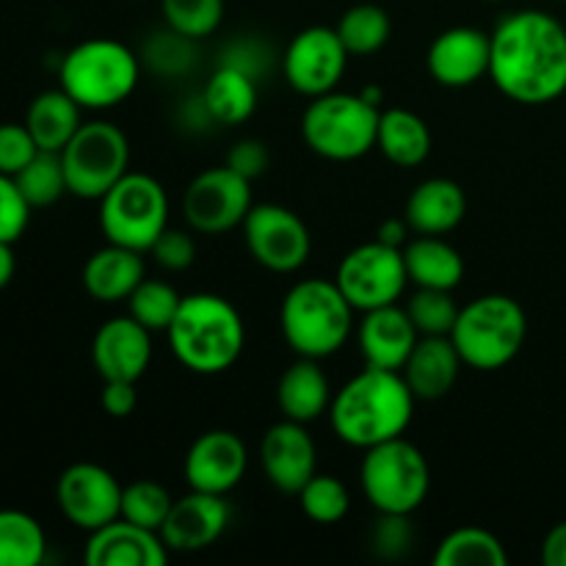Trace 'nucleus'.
I'll use <instances>...</instances> for the list:
<instances>
[{
    "instance_id": "nucleus-1",
    "label": "nucleus",
    "mask_w": 566,
    "mask_h": 566,
    "mask_svg": "<svg viewBox=\"0 0 566 566\" xmlns=\"http://www.w3.org/2000/svg\"><path fill=\"white\" fill-rule=\"evenodd\" d=\"M490 77L520 105H547L566 92V28L553 14L523 9L490 33Z\"/></svg>"
},
{
    "instance_id": "nucleus-2",
    "label": "nucleus",
    "mask_w": 566,
    "mask_h": 566,
    "mask_svg": "<svg viewBox=\"0 0 566 566\" xmlns=\"http://www.w3.org/2000/svg\"><path fill=\"white\" fill-rule=\"evenodd\" d=\"M415 392L401 370H359L332 396L329 420L346 446L368 451L379 442L403 437L415 415Z\"/></svg>"
},
{
    "instance_id": "nucleus-3",
    "label": "nucleus",
    "mask_w": 566,
    "mask_h": 566,
    "mask_svg": "<svg viewBox=\"0 0 566 566\" xmlns=\"http://www.w3.org/2000/svg\"><path fill=\"white\" fill-rule=\"evenodd\" d=\"M166 337L182 368L199 376H216L230 370L243 354L247 326L235 304L224 296L191 293L182 296Z\"/></svg>"
},
{
    "instance_id": "nucleus-4",
    "label": "nucleus",
    "mask_w": 566,
    "mask_h": 566,
    "mask_svg": "<svg viewBox=\"0 0 566 566\" xmlns=\"http://www.w3.org/2000/svg\"><path fill=\"white\" fill-rule=\"evenodd\" d=\"M282 335L298 357L324 359L352 337L354 307L337 282L302 280L287 291L280 310Z\"/></svg>"
},
{
    "instance_id": "nucleus-5",
    "label": "nucleus",
    "mask_w": 566,
    "mask_h": 566,
    "mask_svg": "<svg viewBox=\"0 0 566 566\" xmlns=\"http://www.w3.org/2000/svg\"><path fill=\"white\" fill-rule=\"evenodd\" d=\"M142 59L119 39L97 36L75 44L61 59V88L86 111L116 108L138 86Z\"/></svg>"
},
{
    "instance_id": "nucleus-6",
    "label": "nucleus",
    "mask_w": 566,
    "mask_h": 566,
    "mask_svg": "<svg viewBox=\"0 0 566 566\" xmlns=\"http://www.w3.org/2000/svg\"><path fill=\"white\" fill-rule=\"evenodd\" d=\"M459 357L473 370H501L512 363L528 337L523 304L503 293L479 296L459 310L448 335Z\"/></svg>"
},
{
    "instance_id": "nucleus-7",
    "label": "nucleus",
    "mask_w": 566,
    "mask_h": 566,
    "mask_svg": "<svg viewBox=\"0 0 566 566\" xmlns=\"http://www.w3.org/2000/svg\"><path fill=\"white\" fill-rule=\"evenodd\" d=\"M379 108L363 94L329 92L313 97L302 116V136L315 155L326 160H357L376 147Z\"/></svg>"
},
{
    "instance_id": "nucleus-8",
    "label": "nucleus",
    "mask_w": 566,
    "mask_h": 566,
    "mask_svg": "<svg viewBox=\"0 0 566 566\" xmlns=\"http://www.w3.org/2000/svg\"><path fill=\"white\" fill-rule=\"evenodd\" d=\"M359 486L379 514H412L423 506L431 470L423 451L403 437L368 448L359 464Z\"/></svg>"
},
{
    "instance_id": "nucleus-9",
    "label": "nucleus",
    "mask_w": 566,
    "mask_h": 566,
    "mask_svg": "<svg viewBox=\"0 0 566 566\" xmlns=\"http://www.w3.org/2000/svg\"><path fill=\"white\" fill-rule=\"evenodd\" d=\"M169 227V197L153 175L127 171L99 199V230L105 241L149 252L160 232Z\"/></svg>"
},
{
    "instance_id": "nucleus-10",
    "label": "nucleus",
    "mask_w": 566,
    "mask_h": 566,
    "mask_svg": "<svg viewBox=\"0 0 566 566\" xmlns=\"http://www.w3.org/2000/svg\"><path fill=\"white\" fill-rule=\"evenodd\" d=\"M66 188L77 199H103L130 166V142L114 122H83L61 149Z\"/></svg>"
},
{
    "instance_id": "nucleus-11",
    "label": "nucleus",
    "mask_w": 566,
    "mask_h": 566,
    "mask_svg": "<svg viewBox=\"0 0 566 566\" xmlns=\"http://www.w3.org/2000/svg\"><path fill=\"white\" fill-rule=\"evenodd\" d=\"M335 282L348 304L359 313L396 304L409 282L403 249L381 243L379 238L370 243H359L340 260Z\"/></svg>"
},
{
    "instance_id": "nucleus-12",
    "label": "nucleus",
    "mask_w": 566,
    "mask_h": 566,
    "mask_svg": "<svg viewBox=\"0 0 566 566\" xmlns=\"http://www.w3.org/2000/svg\"><path fill=\"white\" fill-rule=\"evenodd\" d=\"M252 210V180L230 166H213L188 182L182 193V216L202 235H224L243 224Z\"/></svg>"
},
{
    "instance_id": "nucleus-13",
    "label": "nucleus",
    "mask_w": 566,
    "mask_h": 566,
    "mask_svg": "<svg viewBox=\"0 0 566 566\" xmlns=\"http://www.w3.org/2000/svg\"><path fill=\"white\" fill-rule=\"evenodd\" d=\"M241 227L254 263L274 274H293L313 252L307 224L285 205H252Z\"/></svg>"
},
{
    "instance_id": "nucleus-14",
    "label": "nucleus",
    "mask_w": 566,
    "mask_h": 566,
    "mask_svg": "<svg viewBox=\"0 0 566 566\" xmlns=\"http://www.w3.org/2000/svg\"><path fill=\"white\" fill-rule=\"evenodd\" d=\"M348 55L352 53L337 36V28L310 25L291 39L285 59H282V70H285L293 92L313 99L335 92L337 83L346 75Z\"/></svg>"
},
{
    "instance_id": "nucleus-15",
    "label": "nucleus",
    "mask_w": 566,
    "mask_h": 566,
    "mask_svg": "<svg viewBox=\"0 0 566 566\" xmlns=\"http://www.w3.org/2000/svg\"><path fill=\"white\" fill-rule=\"evenodd\" d=\"M55 501L61 514L88 534L122 517V486L103 464H70L55 484Z\"/></svg>"
},
{
    "instance_id": "nucleus-16",
    "label": "nucleus",
    "mask_w": 566,
    "mask_h": 566,
    "mask_svg": "<svg viewBox=\"0 0 566 566\" xmlns=\"http://www.w3.org/2000/svg\"><path fill=\"white\" fill-rule=\"evenodd\" d=\"M249 468V451L235 431L213 429L191 442L186 453V484L197 492L227 495L243 481Z\"/></svg>"
},
{
    "instance_id": "nucleus-17",
    "label": "nucleus",
    "mask_w": 566,
    "mask_h": 566,
    "mask_svg": "<svg viewBox=\"0 0 566 566\" xmlns=\"http://www.w3.org/2000/svg\"><path fill=\"white\" fill-rule=\"evenodd\" d=\"M92 359L103 381H138L153 359V332L133 315L105 321L94 335Z\"/></svg>"
},
{
    "instance_id": "nucleus-18",
    "label": "nucleus",
    "mask_w": 566,
    "mask_h": 566,
    "mask_svg": "<svg viewBox=\"0 0 566 566\" xmlns=\"http://www.w3.org/2000/svg\"><path fill=\"white\" fill-rule=\"evenodd\" d=\"M260 462L271 484L285 495H298L302 486L315 475L318 451L307 426L296 420H280L271 426L260 442Z\"/></svg>"
},
{
    "instance_id": "nucleus-19",
    "label": "nucleus",
    "mask_w": 566,
    "mask_h": 566,
    "mask_svg": "<svg viewBox=\"0 0 566 566\" xmlns=\"http://www.w3.org/2000/svg\"><path fill=\"white\" fill-rule=\"evenodd\" d=\"M426 66L440 86H473L490 75V33L473 25L448 28L431 42Z\"/></svg>"
},
{
    "instance_id": "nucleus-20",
    "label": "nucleus",
    "mask_w": 566,
    "mask_h": 566,
    "mask_svg": "<svg viewBox=\"0 0 566 566\" xmlns=\"http://www.w3.org/2000/svg\"><path fill=\"white\" fill-rule=\"evenodd\" d=\"M230 503L224 495L191 490L177 497L169 517L160 525V539L175 553H197L213 545L230 525Z\"/></svg>"
},
{
    "instance_id": "nucleus-21",
    "label": "nucleus",
    "mask_w": 566,
    "mask_h": 566,
    "mask_svg": "<svg viewBox=\"0 0 566 566\" xmlns=\"http://www.w3.org/2000/svg\"><path fill=\"white\" fill-rule=\"evenodd\" d=\"M169 553L158 531L116 517L88 534L83 562L88 566H164Z\"/></svg>"
},
{
    "instance_id": "nucleus-22",
    "label": "nucleus",
    "mask_w": 566,
    "mask_h": 566,
    "mask_svg": "<svg viewBox=\"0 0 566 566\" xmlns=\"http://www.w3.org/2000/svg\"><path fill=\"white\" fill-rule=\"evenodd\" d=\"M359 352L365 365L385 370H401L412 354L415 343L420 340V332L415 329L407 307H376L365 313L357 329Z\"/></svg>"
},
{
    "instance_id": "nucleus-23",
    "label": "nucleus",
    "mask_w": 566,
    "mask_h": 566,
    "mask_svg": "<svg viewBox=\"0 0 566 566\" xmlns=\"http://www.w3.org/2000/svg\"><path fill=\"white\" fill-rule=\"evenodd\" d=\"M462 357L448 335H429L415 343L401 376L418 401H437L453 390L462 370Z\"/></svg>"
},
{
    "instance_id": "nucleus-24",
    "label": "nucleus",
    "mask_w": 566,
    "mask_h": 566,
    "mask_svg": "<svg viewBox=\"0 0 566 566\" xmlns=\"http://www.w3.org/2000/svg\"><path fill=\"white\" fill-rule=\"evenodd\" d=\"M464 213H468V197L462 186L448 177H431L409 193L403 219L418 235H446L462 224Z\"/></svg>"
},
{
    "instance_id": "nucleus-25",
    "label": "nucleus",
    "mask_w": 566,
    "mask_h": 566,
    "mask_svg": "<svg viewBox=\"0 0 566 566\" xmlns=\"http://www.w3.org/2000/svg\"><path fill=\"white\" fill-rule=\"evenodd\" d=\"M144 280V260L136 249L108 243L97 249L83 265V287L94 302H127Z\"/></svg>"
},
{
    "instance_id": "nucleus-26",
    "label": "nucleus",
    "mask_w": 566,
    "mask_h": 566,
    "mask_svg": "<svg viewBox=\"0 0 566 566\" xmlns=\"http://www.w3.org/2000/svg\"><path fill=\"white\" fill-rule=\"evenodd\" d=\"M276 403L280 412L287 420L296 423H313L329 409L332 403V385L329 376L318 365V359L298 357L285 374L280 376L276 385Z\"/></svg>"
},
{
    "instance_id": "nucleus-27",
    "label": "nucleus",
    "mask_w": 566,
    "mask_h": 566,
    "mask_svg": "<svg viewBox=\"0 0 566 566\" xmlns=\"http://www.w3.org/2000/svg\"><path fill=\"white\" fill-rule=\"evenodd\" d=\"M409 282L434 291H453L464 280V258L440 235H420L403 247Z\"/></svg>"
},
{
    "instance_id": "nucleus-28",
    "label": "nucleus",
    "mask_w": 566,
    "mask_h": 566,
    "mask_svg": "<svg viewBox=\"0 0 566 566\" xmlns=\"http://www.w3.org/2000/svg\"><path fill=\"white\" fill-rule=\"evenodd\" d=\"M376 147L390 164L401 166V169H415L429 158L431 130L423 116H418L415 111L387 108L379 116Z\"/></svg>"
},
{
    "instance_id": "nucleus-29",
    "label": "nucleus",
    "mask_w": 566,
    "mask_h": 566,
    "mask_svg": "<svg viewBox=\"0 0 566 566\" xmlns=\"http://www.w3.org/2000/svg\"><path fill=\"white\" fill-rule=\"evenodd\" d=\"M81 111V105L64 88H50V92L36 94L33 103L28 105L25 127L31 130L39 149L61 153L77 133V127L83 125Z\"/></svg>"
},
{
    "instance_id": "nucleus-30",
    "label": "nucleus",
    "mask_w": 566,
    "mask_h": 566,
    "mask_svg": "<svg viewBox=\"0 0 566 566\" xmlns=\"http://www.w3.org/2000/svg\"><path fill=\"white\" fill-rule=\"evenodd\" d=\"M202 99L216 125H241L258 108V77L238 66L219 64L205 83Z\"/></svg>"
},
{
    "instance_id": "nucleus-31",
    "label": "nucleus",
    "mask_w": 566,
    "mask_h": 566,
    "mask_svg": "<svg viewBox=\"0 0 566 566\" xmlns=\"http://www.w3.org/2000/svg\"><path fill=\"white\" fill-rule=\"evenodd\" d=\"M509 553L492 531L457 528L437 545L434 566H506Z\"/></svg>"
},
{
    "instance_id": "nucleus-32",
    "label": "nucleus",
    "mask_w": 566,
    "mask_h": 566,
    "mask_svg": "<svg viewBox=\"0 0 566 566\" xmlns=\"http://www.w3.org/2000/svg\"><path fill=\"white\" fill-rule=\"evenodd\" d=\"M48 553V536L36 517L17 509H0V566H39Z\"/></svg>"
},
{
    "instance_id": "nucleus-33",
    "label": "nucleus",
    "mask_w": 566,
    "mask_h": 566,
    "mask_svg": "<svg viewBox=\"0 0 566 566\" xmlns=\"http://www.w3.org/2000/svg\"><path fill=\"white\" fill-rule=\"evenodd\" d=\"M392 22L381 6L359 3L352 6L337 22V36L343 39L352 55H374L390 42Z\"/></svg>"
},
{
    "instance_id": "nucleus-34",
    "label": "nucleus",
    "mask_w": 566,
    "mask_h": 566,
    "mask_svg": "<svg viewBox=\"0 0 566 566\" xmlns=\"http://www.w3.org/2000/svg\"><path fill=\"white\" fill-rule=\"evenodd\" d=\"M14 180L31 208H48V205L59 202L64 193H70L61 153H48V149H39L36 158L25 169L17 171Z\"/></svg>"
},
{
    "instance_id": "nucleus-35",
    "label": "nucleus",
    "mask_w": 566,
    "mask_h": 566,
    "mask_svg": "<svg viewBox=\"0 0 566 566\" xmlns=\"http://www.w3.org/2000/svg\"><path fill=\"white\" fill-rule=\"evenodd\" d=\"M180 302H182V296L169 285V282L147 280V276H144L142 285H138L136 291L127 296L130 315L142 326H147L149 332L169 329V324L175 321Z\"/></svg>"
},
{
    "instance_id": "nucleus-36",
    "label": "nucleus",
    "mask_w": 566,
    "mask_h": 566,
    "mask_svg": "<svg viewBox=\"0 0 566 566\" xmlns=\"http://www.w3.org/2000/svg\"><path fill=\"white\" fill-rule=\"evenodd\" d=\"M298 506L307 514L313 523L318 525H335L352 509V497H348L346 484L337 475H318L315 473L307 484L298 492Z\"/></svg>"
},
{
    "instance_id": "nucleus-37",
    "label": "nucleus",
    "mask_w": 566,
    "mask_h": 566,
    "mask_svg": "<svg viewBox=\"0 0 566 566\" xmlns=\"http://www.w3.org/2000/svg\"><path fill=\"white\" fill-rule=\"evenodd\" d=\"M171 506L175 497L158 481H133L130 486H122V517L144 528L160 534V525L169 517Z\"/></svg>"
},
{
    "instance_id": "nucleus-38",
    "label": "nucleus",
    "mask_w": 566,
    "mask_h": 566,
    "mask_svg": "<svg viewBox=\"0 0 566 566\" xmlns=\"http://www.w3.org/2000/svg\"><path fill=\"white\" fill-rule=\"evenodd\" d=\"M164 22L188 39H205L224 20V0H160Z\"/></svg>"
},
{
    "instance_id": "nucleus-39",
    "label": "nucleus",
    "mask_w": 566,
    "mask_h": 566,
    "mask_svg": "<svg viewBox=\"0 0 566 566\" xmlns=\"http://www.w3.org/2000/svg\"><path fill=\"white\" fill-rule=\"evenodd\" d=\"M197 39H188L182 33L171 31L166 25V31L155 33L144 44V64L153 72H158L160 77H180L186 72L193 70L197 64V50H193Z\"/></svg>"
},
{
    "instance_id": "nucleus-40",
    "label": "nucleus",
    "mask_w": 566,
    "mask_h": 566,
    "mask_svg": "<svg viewBox=\"0 0 566 566\" xmlns=\"http://www.w3.org/2000/svg\"><path fill=\"white\" fill-rule=\"evenodd\" d=\"M459 310L462 307L453 302L451 291H434V287H418L407 302V313L420 337L451 335Z\"/></svg>"
},
{
    "instance_id": "nucleus-41",
    "label": "nucleus",
    "mask_w": 566,
    "mask_h": 566,
    "mask_svg": "<svg viewBox=\"0 0 566 566\" xmlns=\"http://www.w3.org/2000/svg\"><path fill=\"white\" fill-rule=\"evenodd\" d=\"M412 514H379L376 525L370 528V547L385 562H401L409 556L415 545Z\"/></svg>"
},
{
    "instance_id": "nucleus-42",
    "label": "nucleus",
    "mask_w": 566,
    "mask_h": 566,
    "mask_svg": "<svg viewBox=\"0 0 566 566\" xmlns=\"http://www.w3.org/2000/svg\"><path fill=\"white\" fill-rule=\"evenodd\" d=\"M31 210L14 177L0 175V241L14 243L25 232Z\"/></svg>"
},
{
    "instance_id": "nucleus-43",
    "label": "nucleus",
    "mask_w": 566,
    "mask_h": 566,
    "mask_svg": "<svg viewBox=\"0 0 566 566\" xmlns=\"http://www.w3.org/2000/svg\"><path fill=\"white\" fill-rule=\"evenodd\" d=\"M39 153V144L33 142L31 130L25 125H0V175L14 177L25 169Z\"/></svg>"
},
{
    "instance_id": "nucleus-44",
    "label": "nucleus",
    "mask_w": 566,
    "mask_h": 566,
    "mask_svg": "<svg viewBox=\"0 0 566 566\" xmlns=\"http://www.w3.org/2000/svg\"><path fill=\"white\" fill-rule=\"evenodd\" d=\"M153 258L160 269L166 271H186L191 269L193 260H197V243H193L191 232L175 230V227H166L158 235V241L153 243Z\"/></svg>"
},
{
    "instance_id": "nucleus-45",
    "label": "nucleus",
    "mask_w": 566,
    "mask_h": 566,
    "mask_svg": "<svg viewBox=\"0 0 566 566\" xmlns=\"http://www.w3.org/2000/svg\"><path fill=\"white\" fill-rule=\"evenodd\" d=\"M227 166L247 177V180H258L269 169V147L258 138H241L227 153Z\"/></svg>"
},
{
    "instance_id": "nucleus-46",
    "label": "nucleus",
    "mask_w": 566,
    "mask_h": 566,
    "mask_svg": "<svg viewBox=\"0 0 566 566\" xmlns=\"http://www.w3.org/2000/svg\"><path fill=\"white\" fill-rule=\"evenodd\" d=\"M105 412L111 418H127V415L136 412V381H105L103 396H99Z\"/></svg>"
},
{
    "instance_id": "nucleus-47",
    "label": "nucleus",
    "mask_w": 566,
    "mask_h": 566,
    "mask_svg": "<svg viewBox=\"0 0 566 566\" xmlns=\"http://www.w3.org/2000/svg\"><path fill=\"white\" fill-rule=\"evenodd\" d=\"M265 55L269 53H265L258 42L238 39V42H232L230 48L224 50V59H221V64L238 66V70H243V72H249L252 77H258L260 70H265V64H269V59H265Z\"/></svg>"
},
{
    "instance_id": "nucleus-48",
    "label": "nucleus",
    "mask_w": 566,
    "mask_h": 566,
    "mask_svg": "<svg viewBox=\"0 0 566 566\" xmlns=\"http://www.w3.org/2000/svg\"><path fill=\"white\" fill-rule=\"evenodd\" d=\"M542 564L545 566H566V523L551 528V534L542 542Z\"/></svg>"
},
{
    "instance_id": "nucleus-49",
    "label": "nucleus",
    "mask_w": 566,
    "mask_h": 566,
    "mask_svg": "<svg viewBox=\"0 0 566 566\" xmlns=\"http://www.w3.org/2000/svg\"><path fill=\"white\" fill-rule=\"evenodd\" d=\"M409 230H412V227L407 224V219H403V221L387 219L385 224L379 227V241L381 243H390V247H403V241H407Z\"/></svg>"
},
{
    "instance_id": "nucleus-50",
    "label": "nucleus",
    "mask_w": 566,
    "mask_h": 566,
    "mask_svg": "<svg viewBox=\"0 0 566 566\" xmlns=\"http://www.w3.org/2000/svg\"><path fill=\"white\" fill-rule=\"evenodd\" d=\"M14 269H17V260H14V252H11V243L0 241V291L11 282Z\"/></svg>"
},
{
    "instance_id": "nucleus-51",
    "label": "nucleus",
    "mask_w": 566,
    "mask_h": 566,
    "mask_svg": "<svg viewBox=\"0 0 566 566\" xmlns=\"http://www.w3.org/2000/svg\"><path fill=\"white\" fill-rule=\"evenodd\" d=\"M490 3H501V0H490Z\"/></svg>"
}]
</instances>
